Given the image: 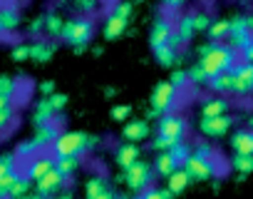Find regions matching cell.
Segmentation results:
<instances>
[{"instance_id": "obj_1", "label": "cell", "mask_w": 253, "mask_h": 199, "mask_svg": "<svg viewBox=\"0 0 253 199\" xmlns=\"http://www.w3.org/2000/svg\"><path fill=\"white\" fill-rule=\"evenodd\" d=\"M199 65L204 67L209 77H213L218 72L233 70L238 65V52L223 43H206L199 48Z\"/></svg>"}, {"instance_id": "obj_2", "label": "cell", "mask_w": 253, "mask_h": 199, "mask_svg": "<svg viewBox=\"0 0 253 199\" xmlns=\"http://www.w3.org/2000/svg\"><path fill=\"white\" fill-rule=\"evenodd\" d=\"M186 120L181 115H171V112H164L159 125H157V137L152 140V149L154 152H167L171 145L181 142L186 137Z\"/></svg>"}, {"instance_id": "obj_3", "label": "cell", "mask_w": 253, "mask_h": 199, "mask_svg": "<svg viewBox=\"0 0 253 199\" xmlns=\"http://www.w3.org/2000/svg\"><path fill=\"white\" fill-rule=\"evenodd\" d=\"M228 48L241 52L253 43V15H236L228 20Z\"/></svg>"}, {"instance_id": "obj_4", "label": "cell", "mask_w": 253, "mask_h": 199, "mask_svg": "<svg viewBox=\"0 0 253 199\" xmlns=\"http://www.w3.org/2000/svg\"><path fill=\"white\" fill-rule=\"evenodd\" d=\"M92 35H94V23H92L89 18L65 20L62 33H60V38H62L67 45H72V48H77V45H89Z\"/></svg>"}, {"instance_id": "obj_5", "label": "cell", "mask_w": 253, "mask_h": 199, "mask_svg": "<svg viewBox=\"0 0 253 199\" xmlns=\"http://www.w3.org/2000/svg\"><path fill=\"white\" fill-rule=\"evenodd\" d=\"M154 167L149 164V162H144V159H137L132 167H126L124 169V184L129 187L134 194H139V192H144L147 187H152V182H154Z\"/></svg>"}, {"instance_id": "obj_6", "label": "cell", "mask_w": 253, "mask_h": 199, "mask_svg": "<svg viewBox=\"0 0 253 199\" xmlns=\"http://www.w3.org/2000/svg\"><path fill=\"white\" fill-rule=\"evenodd\" d=\"M176 95H179V90H176L169 80H167V82H159V85L154 87V92H152V112H149V117L169 112V110L176 105Z\"/></svg>"}, {"instance_id": "obj_7", "label": "cell", "mask_w": 253, "mask_h": 199, "mask_svg": "<svg viewBox=\"0 0 253 199\" xmlns=\"http://www.w3.org/2000/svg\"><path fill=\"white\" fill-rule=\"evenodd\" d=\"M84 142V132H60L52 142V152L57 157H80Z\"/></svg>"}, {"instance_id": "obj_8", "label": "cell", "mask_w": 253, "mask_h": 199, "mask_svg": "<svg viewBox=\"0 0 253 199\" xmlns=\"http://www.w3.org/2000/svg\"><path fill=\"white\" fill-rule=\"evenodd\" d=\"M233 127V117L231 115H218V117H201V122H199V132L204 135V137H211V140H216V137H223L228 130Z\"/></svg>"}, {"instance_id": "obj_9", "label": "cell", "mask_w": 253, "mask_h": 199, "mask_svg": "<svg viewBox=\"0 0 253 199\" xmlns=\"http://www.w3.org/2000/svg\"><path fill=\"white\" fill-rule=\"evenodd\" d=\"M181 167H184V169L189 172V177L196 179V182L213 179V174H216V162H213V159H201V157H194V154H189V159H186Z\"/></svg>"}, {"instance_id": "obj_10", "label": "cell", "mask_w": 253, "mask_h": 199, "mask_svg": "<svg viewBox=\"0 0 253 199\" xmlns=\"http://www.w3.org/2000/svg\"><path fill=\"white\" fill-rule=\"evenodd\" d=\"M233 95H251L253 92V62H238L233 67Z\"/></svg>"}, {"instance_id": "obj_11", "label": "cell", "mask_w": 253, "mask_h": 199, "mask_svg": "<svg viewBox=\"0 0 253 199\" xmlns=\"http://www.w3.org/2000/svg\"><path fill=\"white\" fill-rule=\"evenodd\" d=\"M20 28V10L13 3H0V35H13Z\"/></svg>"}, {"instance_id": "obj_12", "label": "cell", "mask_w": 253, "mask_h": 199, "mask_svg": "<svg viewBox=\"0 0 253 199\" xmlns=\"http://www.w3.org/2000/svg\"><path fill=\"white\" fill-rule=\"evenodd\" d=\"M67 182V177L57 169V167H52L47 174H42L38 182H35V187H38V194H45V197H52V194H57V189L62 187Z\"/></svg>"}, {"instance_id": "obj_13", "label": "cell", "mask_w": 253, "mask_h": 199, "mask_svg": "<svg viewBox=\"0 0 253 199\" xmlns=\"http://www.w3.org/2000/svg\"><path fill=\"white\" fill-rule=\"evenodd\" d=\"M114 159H117V164H119L122 169H126V167H132L137 159H142V149H139L137 142H124V145L117 147Z\"/></svg>"}, {"instance_id": "obj_14", "label": "cell", "mask_w": 253, "mask_h": 199, "mask_svg": "<svg viewBox=\"0 0 253 199\" xmlns=\"http://www.w3.org/2000/svg\"><path fill=\"white\" fill-rule=\"evenodd\" d=\"M174 33V23L169 18H159L154 25H152V33H149V43L152 48H159V45H167L169 38Z\"/></svg>"}, {"instance_id": "obj_15", "label": "cell", "mask_w": 253, "mask_h": 199, "mask_svg": "<svg viewBox=\"0 0 253 199\" xmlns=\"http://www.w3.org/2000/svg\"><path fill=\"white\" fill-rule=\"evenodd\" d=\"M122 135H124L126 142H137V145H139L142 140L149 137V122H147V120H129V122L124 125Z\"/></svg>"}, {"instance_id": "obj_16", "label": "cell", "mask_w": 253, "mask_h": 199, "mask_svg": "<svg viewBox=\"0 0 253 199\" xmlns=\"http://www.w3.org/2000/svg\"><path fill=\"white\" fill-rule=\"evenodd\" d=\"M57 135H60V130H57V125H55V122L40 125V127L35 130V137H33L35 149L40 152V149H45V147H52V142H55V137H57Z\"/></svg>"}, {"instance_id": "obj_17", "label": "cell", "mask_w": 253, "mask_h": 199, "mask_svg": "<svg viewBox=\"0 0 253 199\" xmlns=\"http://www.w3.org/2000/svg\"><path fill=\"white\" fill-rule=\"evenodd\" d=\"M55 167V159H50V157H30V162H28V169H25V177L30 179V182H38L42 174H47L50 169Z\"/></svg>"}, {"instance_id": "obj_18", "label": "cell", "mask_w": 253, "mask_h": 199, "mask_svg": "<svg viewBox=\"0 0 253 199\" xmlns=\"http://www.w3.org/2000/svg\"><path fill=\"white\" fill-rule=\"evenodd\" d=\"M209 90L211 92H216V95H231V90H233V70H226V72H218V75H213V77H209Z\"/></svg>"}, {"instance_id": "obj_19", "label": "cell", "mask_w": 253, "mask_h": 199, "mask_svg": "<svg viewBox=\"0 0 253 199\" xmlns=\"http://www.w3.org/2000/svg\"><path fill=\"white\" fill-rule=\"evenodd\" d=\"M191 182H194V179L189 177V172H186L184 167H176V169H174V172L167 177V189H169V192L176 197V194H181V192H184V189H186Z\"/></svg>"}, {"instance_id": "obj_20", "label": "cell", "mask_w": 253, "mask_h": 199, "mask_svg": "<svg viewBox=\"0 0 253 199\" xmlns=\"http://www.w3.org/2000/svg\"><path fill=\"white\" fill-rule=\"evenodd\" d=\"M231 147L236 154H253V130H238L231 137Z\"/></svg>"}, {"instance_id": "obj_21", "label": "cell", "mask_w": 253, "mask_h": 199, "mask_svg": "<svg viewBox=\"0 0 253 199\" xmlns=\"http://www.w3.org/2000/svg\"><path fill=\"white\" fill-rule=\"evenodd\" d=\"M228 100H223L221 95L218 97H211L201 105V117H218V115H228Z\"/></svg>"}, {"instance_id": "obj_22", "label": "cell", "mask_w": 253, "mask_h": 199, "mask_svg": "<svg viewBox=\"0 0 253 199\" xmlns=\"http://www.w3.org/2000/svg\"><path fill=\"white\" fill-rule=\"evenodd\" d=\"M52 55H55V43H50V40H38L30 45V60H35V62H47V60H52Z\"/></svg>"}, {"instance_id": "obj_23", "label": "cell", "mask_w": 253, "mask_h": 199, "mask_svg": "<svg viewBox=\"0 0 253 199\" xmlns=\"http://www.w3.org/2000/svg\"><path fill=\"white\" fill-rule=\"evenodd\" d=\"M55 115H57V112L52 110V105L47 102V97H45V100H38V105H35V110H33V122H35V127H40V125L52 122Z\"/></svg>"}, {"instance_id": "obj_24", "label": "cell", "mask_w": 253, "mask_h": 199, "mask_svg": "<svg viewBox=\"0 0 253 199\" xmlns=\"http://www.w3.org/2000/svg\"><path fill=\"white\" fill-rule=\"evenodd\" d=\"M152 50H154V57H157V62L162 67H174L179 62V50L171 48L169 43L167 45H159V48H152Z\"/></svg>"}, {"instance_id": "obj_25", "label": "cell", "mask_w": 253, "mask_h": 199, "mask_svg": "<svg viewBox=\"0 0 253 199\" xmlns=\"http://www.w3.org/2000/svg\"><path fill=\"white\" fill-rule=\"evenodd\" d=\"M126 25H129V20H124V18H119V15H109L107 20H104V38L107 40H117L124 30H126Z\"/></svg>"}, {"instance_id": "obj_26", "label": "cell", "mask_w": 253, "mask_h": 199, "mask_svg": "<svg viewBox=\"0 0 253 199\" xmlns=\"http://www.w3.org/2000/svg\"><path fill=\"white\" fill-rule=\"evenodd\" d=\"M152 167H154V174H159V177H164V179H167V177L179 167V164L171 159V154H169V152H157V159H154V164H152Z\"/></svg>"}, {"instance_id": "obj_27", "label": "cell", "mask_w": 253, "mask_h": 199, "mask_svg": "<svg viewBox=\"0 0 253 199\" xmlns=\"http://www.w3.org/2000/svg\"><path fill=\"white\" fill-rule=\"evenodd\" d=\"M231 167L238 172V179H246L253 172V154H236L231 159Z\"/></svg>"}, {"instance_id": "obj_28", "label": "cell", "mask_w": 253, "mask_h": 199, "mask_svg": "<svg viewBox=\"0 0 253 199\" xmlns=\"http://www.w3.org/2000/svg\"><path fill=\"white\" fill-rule=\"evenodd\" d=\"M62 25H65V20L57 15V13H47L45 15V35L47 38H60V33H62Z\"/></svg>"}, {"instance_id": "obj_29", "label": "cell", "mask_w": 253, "mask_h": 199, "mask_svg": "<svg viewBox=\"0 0 253 199\" xmlns=\"http://www.w3.org/2000/svg\"><path fill=\"white\" fill-rule=\"evenodd\" d=\"M209 38H211V43H221V40H226L228 38V20H211V25H209Z\"/></svg>"}, {"instance_id": "obj_30", "label": "cell", "mask_w": 253, "mask_h": 199, "mask_svg": "<svg viewBox=\"0 0 253 199\" xmlns=\"http://www.w3.org/2000/svg\"><path fill=\"white\" fill-rule=\"evenodd\" d=\"M167 152H169V154H171V159H174V162H176V164L181 167V164H184V162L189 159V154H191V147H189V145H186V142L181 140V142L171 145V147H169Z\"/></svg>"}, {"instance_id": "obj_31", "label": "cell", "mask_w": 253, "mask_h": 199, "mask_svg": "<svg viewBox=\"0 0 253 199\" xmlns=\"http://www.w3.org/2000/svg\"><path fill=\"white\" fill-rule=\"evenodd\" d=\"M55 167L70 179L75 172H77V167H80V159L77 157H57V162H55Z\"/></svg>"}, {"instance_id": "obj_32", "label": "cell", "mask_w": 253, "mask_h": 199, "mask_svg": "<svg viewBox=\"0 0 253 199\" xmlns=\"http://www.w3.org/2000/svg\"><path fill=\"white\" fill-rule=\"evenodd\" d=\"M107 187H109V184H107L104 177H89L87 184H84V194H87V199H92V197H97L99 192H104Z\"/></svg>"}, {"instance_id": "obj_33", "label": "cell", "mask_w": 253, "mask_h": 199, "mask_svg": "<svg viewBox=\"0 0 253 199\" xmlns=\"http://www.w3.org/2000/svg\"><path fill=\"white\" fill-rule=\"evenodd\" d=\"M30 187H33V182H30L28 177H20V174H18V179L13 182V187H10V192H8L5 197H25V194L30 192Z\"/></svg>"}, {"instance_id": "obj_34", "label": "cell", "mask_w": 253, "mask_h": 199, "mask_svg": "<svg viewBox=\"0 0 253 199\" xmlns=\"http://www.w3.org/2000/svg\"><path fill=\"white\" fill-rule=\"evenodd\" d=\"M137 199H174V194L164 187V189H159V187H147L144 192H139V197Z\"/></svg>"}, {"instance_id": "obj_35", "label": "cell", "mask_w": 253, "mask_h": 199, "mask_svg": "<svg viewBox=\"0 0 253 199\" xmlns=\"http://www.w3.org/2000/svg\"><path fill=\"white\" fill-rule=\"evenodd\" d=\"M0 95L3 97H15L18 95V80H13L8 75H0Z\"/></svg>"}, {"instance_id": "obj_36", "label": "cell", "mask_w": 253, "mask_h": 199, "mask_svg": "<svg viewBox=\"0 0 253 199\" xmlns=\"http://www.w3.org/2000/svg\"><path fill=\"white\" fill-rule=\"evenodd\" d=\"M186 75H189V82L191 85H206L209 82V75L204 72V67L196 62V65H191L189 70H186Z\"/></svg>"}, {"instance_id": "obj_37", "label": "cell", "mask_w": 253, "mask_h": 199, "mask_svg": "<svg viewBox=\"0 0 253 199\" xmlns=\"http://www.w3.org/2000/svg\"><path fill=\"white\" fill-rule=\"evenodd\" d=\"M132 13H134V3L132 0H119L114 5V15L124 18V20H132Z\"/></svg>"}, {"instance_id": "obj_38", "label": "cell", "mask_w": 253, "mask_h": 199, "mask_svg": "<svg viewBox=\"0 0 253 199\" xmlns=\"http://www.w3.org/2000/svg\"><path fill=\"white\" fill-rule=\"evenodd\" d=\"M35 154H38V149H35L33 140L20 142V145H18V149H15V157H18V159H30V157H35Z\"/></svg>"}, {"instance_id": "obj_39", "label": "cell", "mask_w": 253, "mask_h": 199, "mask_svg": "<svg viewBox=\"0 0 253 199\" xmlns=\"http://www.w3.org/2000/svg\"><path fill=\"white\" fill-rule=\"evenodd\" d=\"M15 122V107H5V110H0V132H5L8 127H13Z\"/></svg>"}, {"instance_id": "obj_40", "label": "cell", "mask_w": 253, "mask_h": 199, "mask_svg": "<svg viewBox=\"0 0 253 199\" xmlns=\"http://www.w3.org/2000/svg\"><path fill=\"white\" fill-rule=\"evenodd\" d=\"M194 157H201V159H213V147L209 142H196V147L191 149Z\"/></svg>"}, {"instance_id": "obj_41", "label": "cell", "mask_w": 253, "mask_h": 199, "mask_svg": "<svg viewBox=\"0 0 253 199\" xmlns=\"http://www.w3.org/2000/svg\"><path fill=\"white\" fill-rule=\"evenodd\" d=\"M18 164V157L15 154H5V157H0V177H5L8 172H13Z\"/></svg>"}, {"instance_id": "obj_42", "label": "cell", "mask_w": 253, "mask_h": 199, "mask_svg": "<svg viewBox=\"0 0 253 199\" xmlns=\"http://www.w3.org/2000/svg\"><path fill=\"white\" fill-rule=\"evenodd\" d=\"M194 25H196V33H206L209 25H211V15L209 13H194Z\"/></svg>"}, {"instance_id": "obj_43", "label": "cell", "mask_w": 253, "mask_h": 199, "mask_svg": "<svg viewBox=\"0 0 253 199\" xmlns=\"http://www.w3.org/2000/svg\"><path fill=\"white\" fill-rule=\"evenodd\" d=\"M169 82H171L176 90L186 87V85H189V75H186V70H174V72H171V77H169Z\"/></svg>"}, {"instance_id": "obj_44", "label": "cell", "mask_w": 253, "mask_h": 199, "mask_svg": "<svg viewBox=\"0 0 253 199\" xmlns=\"http://www.w3.org/2000/svg\"><path fill=\"white\" fill-rule=\"evenodd\" d=\"M47 102L52 105L55 112H60V110L67 105V95H62V92H52V95H47Z\"/></svg>"}, {"instance_id": "obj_45", "label": "cell", "mask_w": 253, "mask_h": 199, "mask_svg": "<svg viewBox=\"0 0 253 199\" xmlns=\"http://www.w3.org/2000/svg\"><path fill=\"white\" fill-rule=\"evenodd\" d=\"M18 179V172L13 169V172H8L5 177H0V197H5L8 192H10V187H13V182Z\"/></svg>"}, {"instance_id": "obj_46", "label": "cell", "mask_w": 253, "mask_h": 199, "mask_svg": "<svg viewBox=\"0 0 253 199\" xmlns=\"http://www.w3.org/2000/svg\"><path fill=\"white\" fill-rule=\"evenodd\" d=\"M129 115H132V107H129V105H117V107H112V120H117V122H124Z\"/></svg>"}, {"instance_id": "obj_47", "label": "cell", "mask_w": 253, "mask_h": 199, "mask_svg": "<svg viewBox=\"0 0 253 199\" xmlns=\"http://www.w3.org/2000/svg\"><path fill=\"white\" fill-rule=\"evenodd\" d=\"M13 60H18V62L30 60V45H15L13 48Z\"/></svg>"}, {"instance_id": "obj_48", "label": "cell", "mask_w": 253, "mask_h": 199, "mask_svg": "<svg viewBox=\"0 0 253 199\" xmlns=\"http://www.w3.org/2000/svg\"><path fill=\"white\" fill-rule=\"evenodd\" d=\"M30 35H40L42 30H45V15H40V18H35L33 23H30Z\"/></svg>"}, {"instance_id": "obj_49", "label": "cell", "mask_w": 253, "mask_h": 199, "mask_svg": "<svg viewBox=\"0 0 253 199\" xmlns=\"http://www.w3.org/2000/svg\"><path fill=\"white\" fill-rule=\"evenodd\" d=\"M77 8H80L82 13H92V10L97 8V0H77Z\"/></svg>"}, {"instance_id": "obj_50", "label": "cell", "mask_w": 253, "mask_h": 199, "mask_svg": "<svg viewBox=\"0 0 253 199\" xmlns=\"http://www.w3.org/2000/svg\"><path fill=\"white\" fill-rule=\"evenodd\" d=\"M184 3H186V0H162V5L167 10H179V8H184Z\"/></svg>"}, {"instance_id": "obj_51", "label": "cell", "mask_w": 253, "mask_h": 199, "mask_svg": "<svg viewBox=\"0 0 253 199\" xmlns=\"http://www.w3.org/2000/svg\"><path fill=\"white\" fill-rule=\"evenodd\" d=\"M238 55L243 57V62H253V43H251V45H248L246 50H241Z\"/></svg>"}, {"instance_id": "obj_52", "label": "cell", "mask_w": 253, "mask_h": 199, "mask_svg": "<svg viewBox=\"0 0 253 199\" xmlns=\"http://www.w3.org/2000/svg\"><path fill=\"white\" fill-rule=\"evenodd\" d=\"M40 92H42V95H52V92H55V82H52V80L42 82V85H40Z\"/></svg>"}, {"instance_id": "obj_53", "label": "cell", "mask_w": 253, "mask_h": 199, "mask_svg": "<svg viewBox=\"0 0 253 199\" xmlns=\"http://www.w3.org/2000/svg\"><path fill=\"white\" fill-rule=\"evenodd\" d=\"M92 199H114V192L107 187L104 192H99V194H97V197H92Z\"/></svg>"}, {"instance_id": "obj_54", "label": "cell", "mask_w": 253, "mask_h": 199, "mask_svg": "<svg viewBox=\"0 0 253 199\" xmlns=\"http://www.w3.org/2000/svg\"><path fill=\"white\" fill-rule=\"evenodd\" d=\"M10 105H13V97H3V95H0V110H5Z\"/></svg>"}, {"instance_id": "obj_55", "label": "cell", "mask_w": 253, "mask_h": 199, "mask_svg": "<svg viewBox=\"0 0 253 199\" xmlns=\"http://www.w3.org/2000/svg\"><path fill=\"white\" fill-rule=\"evenodd\" d=\"M3 199H30V194H25V197H3Z\"/></svg>"}, {"instance_id": "obj_56", "label": "cell", "mask_w": 253, "mask_h": 199, "mask_svg": "<svg viewBox=\"0 0 253 199\" xmlns=\"http://www.w3.org/2000/svg\"><path fill=\"white\" fill-rule=\"evenodd\" d=\"M30 199H50V197H45V194H35V197H30Z\"/></svg>"}, {"instance_id": "obj_57", "label": "cell", "mask_w": 253, "mask_h": 199, "mask_svg": "<svg viewBox=\"0 0 253 199\" xmlns=\"http://www.w3.org/2000/svg\"><path fill=\"white\" fill-rule=\"evenodd\" d=\"M55 199H72V194H60V197H55Z\"/></svg>"}, {"instance_id": "obj_58", "label": "cell", "mask_w": 253, "mask_h": 199, "mask_svg": "<svg viewBox=\"0 0 253 199\" xmlns=\"http://www.w3.org/2000/svg\"><path fill=\"white\" fill-rule=\"evenodd\" d=\"M5 3H13V5H18V3H20V0H5Z\"/></svg>"}, {"instance_id": "obj_59", "label": "cell", "mask_w": 253, "mask_h": 199, "mask_svg": "<svg viewBox=\"0 0 253 199\" xmlns=\"http://www.w3.org/2000/svg\"><path fill=\"white\" fill-rule=\"evenodd\" d=\"M132 3H134V5H137V3H142V0H132Z\"/></svg>"}, {"instance_id": "obj_60", "label": "cell", "mask_w": 253, "mask_h": 199, "mask_svg": "<svg viewBox=\"0 0 253 199\" xmlns=\"http://www.w3.org/2000/svg\"><path fill=\"white\" fill-rule=\"evenodd\" d=\"M0 135H3V132H0Z\"/></svg>"}]
</instances>
